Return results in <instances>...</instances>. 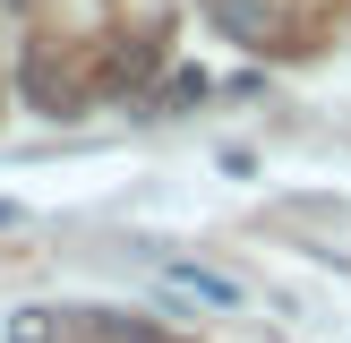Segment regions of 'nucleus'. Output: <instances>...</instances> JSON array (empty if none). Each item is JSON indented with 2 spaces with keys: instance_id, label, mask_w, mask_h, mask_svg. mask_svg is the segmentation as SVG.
I'll list each match as a JSON object with an SVG mask.
<instances>
[{
  "instance_id": "f257e3e1",
  "label": "nucleus",
  "mask_w": 351,
  "mask_h": 343,
  "mask_svg": "<svg viewBox=\"0 0 351 343\" xmlns=\"http://www.w3.org/2000/svg\"><path fill=\"white\" fill-rule=\"evenodd\" d=\"M171 292H197V300H215V309H240V283L232 274H206V266H171Z\"/></svg>"
}]
</instances>
